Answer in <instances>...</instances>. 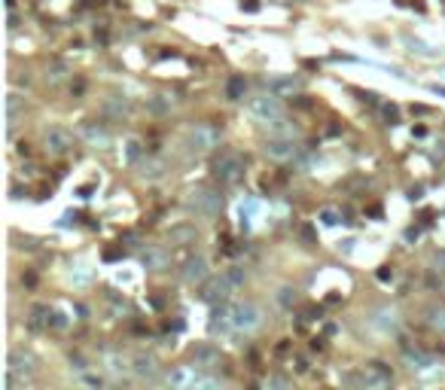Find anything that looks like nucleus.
<instances>
[{"label": "nucleus", "mask_w": 445, "mask_h": 390, "mask_svg": "<svg viewBox=\"0 0 445 390\" xmlns=\"http://www.w3.org/2000/svg\"><path fill=\"white\" fill-rule=\"evenodd\" d=\"M70 146H73V134H70L67 128L52 125V128L46 131V149H49V156H64Z\"/></svg>", "instance_id": "nucleus-8"}, {"label": "nucleus", "mask_w": 445, "mask_h": 390, "mask_svg": "<svg viewBox=\"0 0 445 390\" xmlns=\"http://www.w3.org/2000/svg\"><path fill=\"white\" fill-rule=\"evenodd\" d=\"M171 265V250L168 247H150L146 253H143V268H150V272H165Z\"/></svg>", "instance_id": "nucleus-12"}, {"label": "nucleus", "mask_w": 445, "mask_h": 390, "mask_svg": "<svg viewBox=\"0 0 445 390\" xmlns=\"http://www.w3.org/2000/svg\"><path fill=\"white\" fill-rule=\"evenodd\" d=\"M31 375H34V357L21 354V351H12L9 366H6V390H15L18 381H27Z\"/></svg>", "instance_id": "nucleus-2"}, {"label": "nucleus", "mask_w": 445, "mask_h": 390, "mask_svg": "<svg viewBox=\"0 0 445 390\" xmlns=\"http://www.w3.org/2000/svg\"><path fill=\"white\" fill-rule=\"evenodd\" d=\"M241 9H247V12H256V9H259V3H256V0H241Z\"/></svg>", "instance_id": "nucleus-33"}, {"label": "nucleus", "mask_w": 445, "mask_h": 390, "mask_svg": "<svg viewBox=\"0 0 445 390\" xmlns=\"http://www.w3.org/2000/svg\"><path fill=\"white\" fill-rule=\"evenodd\" d=\"M226 278L232 281V287H241V284H244V268H229Z\"/></svg>", "instance_id": "nucleus-28"}, {"label": "nucleus", "mask_w": 445, "mask_h": 390, "mask_svg": "<svg viewBox=\"0 0 445 390\" xmlns=\"http://www.w3.org/2000/svg\"><path fill=\"white\" fill-rule=\"evenodd\" d=\"M320 220H323L327 226H336V223H339V214H336V211H320Z\"/></svg>", "instance_id": "nucleus-29"}, {"label": "nucleus", "mask_w": 445, "mask_h": 390, "mask_svg": "<svg viewBox=\"0 0 445 390\" xmlns=\"http://www.w3.org/2000/svg\"><path fill=\"white\" fill-rule=\"evenodd\" d=\"M290 293H293V290H281V296H278V299H281V302H284V305H290V302H293V299H296V296H290Z\"/></svg>", "instance_id": "nucleus-34"}, {"label": "nucleus", "mask_w": 445, "mask_h": 390, "mask_svg": "<svg viewBox=\"0 0 445 390\" xmlns=\"http://www.w3.org/2000/svg\"><path fill=\"white\" fill-rule=\"evenodd\" d=\"M189 211H195L198 217H217L220 214V207H223V198H220V192H214V189H207V186H198L192 195H189Z\"/></svg>", "instance_id": "nucleus-1"}, {"label": "nucleus", "mask_w": 445, "mask_h": 390, "mask_svg": "<svg viewBox=\"0 0 445 390\" xmlns=\"http://www.w3.org/2000/svg\"><path fill=\"white\" fill-rule=\"evenodd\" d=\"M238 326H235V308L232 305H220V308H214V314H211V333L214 336H229V333H235Z\"/></svg>", "instance_id": "nucleus-7"}, {"label": "nucleus", "mask_w": 445, "mask_h": 390, "mask_svg": "<svg viewBox=\"0 0 445 390\" xmlns=\"http://www.w3.org/2000/svg\"><path fill=\"white\" fill-rule=\"evenodd\" d=\"M302 82L296 79V76H278V79H272V92L275 95H284V92H296Z\"/></svg>", "instance_id": "nucleus-20"}, {"label": "nucleus", "mask_w": 445, "mask_h": 390, "mask_svg": "<svg viewBox=\"0 0 445 390\" xmlns=\"http://www.w3.org/2000/svg\"><path fill=\"white\" fill-rule=\"evenodd\" d=\"M64 70H67L64 64H55V67H52V73H49V79H52V82H58V79L64 76Z\"/></svg>", "instance_id": "nucleus-31"}, {"label": "nucleus", "mask_w": 445, "mask_h": 390, "mask_svg": "<svg viewBox=\"0 0 445 390\" xmlns=\"http://www.w3.org/2000/svg\"><path fill=\"white\" fill-rule=\"evenodd\" d=\"M168 241L171 244H192L195 241V226H177V229H171Z\"/></svg>", "instance_id": "nucleus-18"}, {"label": "nucleus", "mask_w": 445, "mask_h": 390, "mask_svg": "<svg viewBox=\"0 0 445 390\" xmlns=\"http://www.w3.org/2000/svg\"><path fill=\"white\" fill-rule=\"evenodd\" d=\"M265 153H269L272 159L284 162V159H293V156L299 153V146L293 143V137H272V140L265 143Z\"/></svg>", "instance_id": "nucleus-11"}, {"label": "nucleus", "mask_w": 445, "mask_h": 390, "mask_svg": "<svg viewBox=\"0 0 445 390\" xmlns=\"http://www.w3.org/2000/svg\"><path fill=\"white\" fill-rule=\"evenodd\" d=\"M262 323V311H259V305H253V302H241V305H235V326L238 329H256Z\"/></svg>", "instance_id": "nucleus-9"}, {"label": "nucleus", "mask_w": 445, "mask_h": 390, "mask_svg": "<svg viewBox=\"0 0 445 390\" xmlns=\"http://www.w3.org/2000/svg\"><path fill=\"white\" fill-rule=\"evenodd\" d=\"M427 314H430V323H433V326L445 329V305H439V308H430Z\"/></svg>", "instance_id": "nucleus-25"}, {"label": "nucleus", "mask_w": 445, "mask_h": 390, "mask_svg": "<svg viewBox=\"0 0 445 390\" xmlns=\"http://www.w3.org/2000/svg\"><path fill=\"white\" fill-rule=\"evenodd\" d=\"M433 265H436V272L445 278V250H439V253L433 256Z\"/></svg>", "instance_id": "nucleus-30"}, {"label": "nucleus", "mask_w": 445, "mask_h": 390, "mask_svg": "<svg viewBox=\"0 0 445 390\" xmlns=\"http://www.w3.org/2000/svg\"><path fill=\"white\" fill-rule=\"evenodd\" d=\"M406 360L412 363V369H424V366H430V363H433L427 354H406Z\"/></svg>", "instance_id": "nucleus-24"}, {"label": "nucleus", "mask_w": 445, "mask_h": 390, "mask_svg": "<svg viewBox=\"0 0 445 390\" xmlns=\"http://www.w3.org/2000/svg\"><path fill=\"white\" fill-rule=\"evenodd\" d=\"M232 290H235V287H232V281H229L226 275H220V278H211V281L201 287V293H198V296H201L204 302H223Z\"/></svg>", "instance_id": "nucleus-10"}, {"label": "nucleus", "mask_w": 445, "mask_h": 390, "mask_svg": "<svg viewBox=\"0 0 445 390\" xmlns=\"http://www.w3.org/2000/svg\"><path fill=\"white\" fill-rule=\"evenodd\" d=\"M150 110H153V113H168V110H171V98H165V95H156V98L150 101Z\"/></svg>", "instance_id": "nucleus-22"}, {"label": "nucleus", "mask_w": 445, "mask_h": 390, "mask_svg": "<svg viewBox=\"0 0 445 390\" xmlns=\"http://www.w3.org/2000/svg\"><path fill=\"white\" fill-rule=\"evenodd\" d=\"M104 113H107V116H125V113H128V101L119 98V95H113V98L104 101Z\"/></svg>", "instance_id": "nucleus-19"}, {"label": "nucleus", "mask_w": 445, "mask_h": 390, "mask_svg": "<svg viewBox=\"0 0 445 390\" xmlns=\"http://www.w3.org/2000/svg\"><path fill=\"white\" fill-rule=\"evenodd\" d=\"M244 92H247L244 76H229V82H226V98H229V101H241Z\"/></svg>", "instance_id": "nucleus-17"}, {"label": "nucleus", "mask_w": 445, "mask_h": 390, "mask_svg": "<svg viewBox=\"0 0 445 390\" xmlns=\"http://www.w3.org/2000/svg\"><path fill=\"white\" fill-rule=\"evenodd\" d=\"M244 174V162L238 153H223L217 162H214V177L220 183H238Z\"/></svg>", "instance_id": "nucleus-4"}, {"label": "nucleus", "mask_w": 445, "mask_h": 390, "mask_svg": "<svg viewBox=\"0 0 445 390\" xmlns=\"http://www.w3.org/2000/svg\"><path fill=\"white\" fill-rule=\"evenodd\" d=\"M82 381H85V384H98V387H101V384H104V378H101V375H85V378H82Z\"/></svg>", "instance_id": "nucleus-35"}, {"label": "nucleus", "mask_w": 445, "mask_h": 390, "mask_svg": "<svg viewBox=\"0 0 445 390\" xmlns=\"http://www.w3.org/2000/svg\"><path fill=\"white\" fill-rule=\"evenodd\" d=\"M104 360H107V372H110V375H119V372H125V363H122L119 357H113V354H110V357H104Z\"/></svg>", "instance_id": "nucleus-26"}, {"label": "nucleus", "mask_w": 445, "mask_h": 390, "mask_svg": "<svg viewBox=\"0 0 445 390\" xmlns=\"http://www.w3.org/2000/svg\"><path fill=\"white\" fill-rule=\"evenodd\" d=\"M79 134H82L92 146H110V134H107V128H101V125H95V122H85V125L79 128Z\"/></svg>", "instance_id": "nucleus-15"}, {"label": "nucleus", "mask_w": 445, "mask_h": 390, "mask_svg": "<svg viewBox=\"0 0 445 390\" xmlns=\"http://www.w3.org/2000/svg\"><path fill=\"white\" fill-rule=\"evenodd\" d=\"M165 381H168L171 387H217V384H220L217 378L198 375L192 366H177V369H171V372L165 375Z\"/></svg>", "instance_id": "nucleus-3"}, {"label": "nucleus", "mask_w": 445, "mask_h": 390, "mask_svg": "<svg viewBox=\"0 0 445 390\" xmlns=\"http://www.w3.org/2000/svg\"><path fill=\"white\" fill-rule=\"evenodd\" d=\"M217 143H220V131L211 128V125H195L189 131V149H195V153H207Z\"/></svg>", "instance_id": "nucleus-6"}, {"label": "nucleus", "mask_w": 445, "mask_h": 390, "mask_svg": "<svg viewBox=\"0 0 445 390\" xmlns=\"http://www.w3.org/2000/svg\"><path fill=\"white\" fill-rule=\"evenodd\" d=\"M192 360H195L198 369H217L220 366V351L214 345H198V348H192Z\"/></svg>", "instance_id": "nucleus-13"}, {"label": "nucleus", "mask_w": 445, "mask_h": 390, "mask_svg": "<svg viewBox=\"0 0 445 390\" xmlns=\"http://www.w3.org/2000/svg\"><path fill=\"white\" fill-rule=\"evenodd\" d=\"M119 256H125V250H104V259H107V262H113V259H119Z\"/></svg>", "instance_id": "nucleus-32"}, {"label": "nucleus", "mask_w": 445, "mask_h": 390, "mask_svg": "<svg viewBox=\"0 0 445 390\" xmlns=\"http://www.w3.org/2000/svg\"><path fill=\"white\" fill-rule=\"evenodd\" d=\"M250 113H253L259 122H272V119H278V116L284 113V107H281V101H278L275 95H259V98L250 101Z\"/></svg>", "instance_id": "nucleus-5"}, {"label": "nucleus", "mask_w": 445, "mask_h": 390, "mask_svg": "<svg viewBox=\"0 0 445 390\" xmlns=\"http://www.w3.org/2000/svg\"><path fill=\"white\" fill-rule=\"evenodd\" d=\"M207 278V259L204 256H192V259H186V265H183V281H189V284H201Z\"/></svg>", "instance_id": "nucleus-14"}, {"label": "nucleus", "mask_w": 445, "mask_h": 390, "mask_svg": "<svg viewBox=\"0 0 445 390\" xmlns=\"http://www.w3.org/2000/svg\"><path fill=\"white\" fill-rule=\"evenodd\" d=\"M388 278H394V272H388V268H381V272H378V281H388Z\"/></svg>", "instance_id": "nucleus-37"}, {"label": "nucleus", "mask_w": 445, "mask_h": 390, "mask_svg": "<svg viewBox=\"0 0 445 390\" xmlns=\"http://www.w3.org/2000/svg\"><path fill=\"white\" fill-rule=\"evenodd\" d=\"M18 110H21V95H9L6 98V116H9V122H15V116H18Z\"/></svg>", "instance_id": "nucleus-21"}, {"label": "nucleus", "mask_w": 445, "mask_h": 390, "mask_svg": "<svg viewBox=\"0 0 445 390\" xmlns=\"http://www.w3.org/2000/svg\"><path fill=\"white\" fill-rule=\"evenodd\" d=\"M140 153H143V149H140V143H137V140H131V143L125 146V159H128L131 165H134V162L140 159Z\"/></svg>", "instance_id": "nucleus-27"}, {"label": "nucleus", "mask_w": 445, "mask_h": 390, "mask_svg": "<svg viewBox=\"0 0 445 390\" xmlns=\"http://www.w3.org/2000/svg\"><path fill=\"white\" fill-rule=\"evenodd\" d=\"M384 116H388V119H397V107H391V104H384Z\"/></svg>", "instance_id": "nucleus-36"}, {"label": "nucleus", "mask_w": 445, "mask_h": 390, "mask_svg": "<svg viewBox=\"0 0 445 390\" xmlns=\"http://www.w3.org/2000/svg\"><path fill=\"white\" fill-rule=\"evenodd\" d=\"M134 375H137V378H156V357L137 354V357H134Z\"/></svg>", "instance_id": "nucleus-16"}, {"label": "nucleus", "mask_w": 445, "mask_h": 390, "mask_svg": "<svg viewBox=\"0 0 445 390\" xmlns=\"http://www.w3.org/2000/svg\"><path fill=\"white\" fill-rule=\"evenodd\" d=\"M162 171H165V165L162 162H143V177H150V180H156V177H162Z\"/></svg>", "instance_id": "nucleus-23"}]
</instances>
